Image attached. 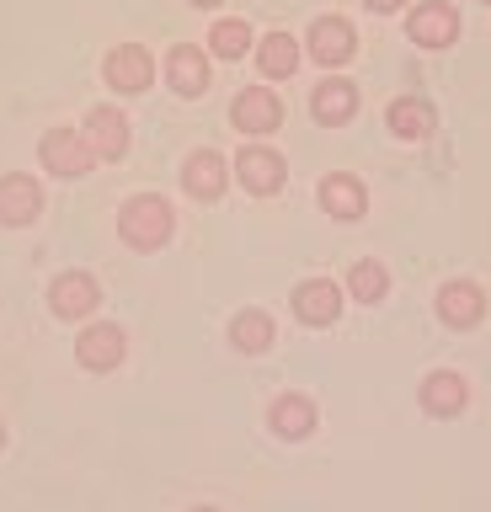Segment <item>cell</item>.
<instances>
[{
	"label": "cell",
	"instance_id": "obj_1",
	"mask_svg": "<svg viewBox=\"0 0 491 512\" xmlns=\"http://www.w3.org/2000/svg\"><path fill=\"white\" fill-rule=\"evenodd\" d=\"M171 203L166 198H155V192H145V198H129L123 203V214H118V230L123 240H129L134 251H155V246H166L171 240Z\"/></svg>",
	"mask_w": 491,
	"mask_h": 512
},
{
	"label": "cell",
	"instance_id": "obj_2",
	"mask_svg": "<svg viewBox=\"0 0 491 512\" xmlns=\"http://www.w3.org/2000/svg\"><path fill=\"white\" fill-rule=\"evenodd\" d=\"M38 155H43V166H49L54 176H86L91 171V144L86 134H75V128H54V134H43L38 144Z\"/></svg>",
	"mask_w": 491,
	"mask_h": 512
},
{
	"label": "cell",
	"instance_id": "obj_3",
	"mask_svg": "<svg viewBox=\"0 0 491 512\" xmlns=\"http://www.w3.org/2000/svg\"><path fill=\"white\" fill-rule=\"evenodd\" d=\"M230 118L241 134H273V128L283 123V102L267 86H246L241 96H235V107H230Z\"/></svg>",
	"mask_w": 491,
	"mask_h": 512
},
{
	"label": "cell",
	"instance_id": "obj_4",
	"mask_svg": "<svg viewBox=\"0 0 491 512\" xmlns=\"http://www.w3.org/2000/svg\"><path fill=\"white\" fill-rule=\"evenodd\" d=\"M107 86L113 91H123V96H134V91H145L150 86V75H155V64H150V54L139 43H118L113 54H107Z\"/></svg>",
	"mask_w": 491,
	"mask_h": 512
},
{
	"label": "cell",
	"instance_id": "obj_5",
	"mask_svg": "<svg viewBox=\"0 0 491 512\" xmlns=\"http://www.w3.org/2000/svg\"><path fill=\"white\" fill-rule=\"evenodd\" d=\"M235 176H241L246 192H257V198H267V192L283 187V155L262 150V144H246L241 155H235Z\"/></svg>",
	"mask_w": 491,
	"mask_h": 512
},
{
	"label": "cell",
	"instance_id": "obj_6",
	"mask_svg": "<svg viewBox=\"0 0 491 512\" xmlns=\"http://www.w3.org/2000/svg\"><path fill=\"white\" fill-rule=\"evenodd\" d=\"M86 144H91V155L118 160L129 150V118H123L118 107H91L86 112Z\"/></svg>",
	"mask_w": 491,
	"mask_h": 512
},
{
	"label": "cell",
	"instance_id": "obj_7",
	"mask_svg": "<svg viewBox=\"0 0 491 512\" xmlns=\"http://www.w3.org/2000/svg\"><path fill=\"white\" fill-rule=\"evenodd\" d=\"M294 315L305 320V326H331V320L342 315V288L326 283V278H310L294 288Z\"/></svg>",
	"mask_w": 491,
	"mask_h": 512
},
{
	"label": "cell",
	"instance_id": "obj_8",
	"mask_svg": "<svg viewBox=\"0 0 491 512\" xmlns=\"http://www.w3.org/2000/svg\"><path fill=\"white\" fill-rule=\"evenodd\" d=\"M97 278H86V272H65V278H54L49 288V304H54V315L59 320H81L97 310Z\"/></svg>",
	"mask_w": 491,
	"mask_h": 512
},
{
	"label": "cell",
	"instance_id": "obj_9",
	"mask_svg": "<svg viewBox=\"0 0 491 512\" xmlns=\"http://www.w3.org/2000/svg\"><path fill=\"white\" fill-rule=\"evenodd\" d=\"M411 43H422V48H449L454 43V32H459V16L454 6H443V0H427V6L411 11Z\"/></svg>",
	"mask_w": 491,
	"mask_h": 512
},
{
	"label": "cell",
	"instance_id": "obj_10",
	"mask_svg": "<svg viewBox=\"0 0 491 512\" xmlns=\"http://www.w3.org/2000/svg\"><path fill=\"white\" fill-rule=\"evenodd\" d=\"M43 192L33 176H0V224H33Z\"/></svg>",
	"mask_w": 491,
	"mask_h": 512
},
{
	"label": "cell",
	"instance_id": "obj_11",
	"mask_svg": "<svg viewBox=\"0 0 491 512\" xmlns=\"http://www.w3.org/2000/svg\"><path fill=\"white\" fill-rule=\"evenodd\" d=\"M75 358H81L91 374H107V368L123 363V331L118 326H91L81 331V342H75Z\"/></svg>",
	"mask_w": 491,
	"mask_h": 512
},
{
	"label": "cell",
	"instance_id": "obj_12",
	"mask_svg": "<svg viewBox=\"0 0 491 512\" xmlns=\"http://www.w3.org/2000/svg\"><path fill=\"white\" fill-rule=\"evenodd\" d=\"M353 48H358V38H353V27H347L342 16H321V22L310 27V54L321 64H347Z\"/></svg>",
	"mask_w": 491,
	"mask_h": 512
},
{
	"label": "cell",
	"instance_id": "obj_13",
	"mask_svg": "<svg viewBox=\"0 0 491 512\" xmlns=\"http://www.w3.org/2000/svg\"><path fill=\"white\" fill-rule=\"evenodd\" d=\"M182 182L193 198H219L230 182V166H225V155H214V150H198V155H187V166H182Z\"/></svg>",
	"mask_w": 491,
	"mask_h": 512
},
{
	"label": "cell",
	"instance_id": "obj_14",
	"mask_svg": "<svg viewBox=\"0 0 491 512\" xmlns=\"http://www.w3.org/2000/svg\"><path fill=\"white\" fill-rule=\"evenodd\" d=\"M438 315L449 320V326H475V320L486 315V299H481V288H475V283H465V278L443 283V288H438Z\"/></svg>",
	"mask_w": 491,
	"mask_h": 512
},
{
	"label": "cell",
	"instance_id": "obj_15",
	"mask_svg": "<svg viewBox=\"0 0 491 512\" xmlns=\"http://www.w3.org/2000/svg\"><path fill=\"white\" fill-rule=\"evenodd\" d=\"M166 75H171V86H177L182 96H203V86H209V59H203L193 43H182V48H171Z\"/></svg>",
	"mask_w": 491,
	"mask_h": 512
},
{
	"label": "cell",
	"instance_id": "obj_16",
	"mask_svg": "<svg viewBox=\"0 0 491 512\" xmlns=\"http://www.w3.org/2000/svg\"><path fill=\"white\" fill-rule=\"evenodd\" d=\"M321 203H326V214L331 219H363V203H369V198H363V182H358V176H326V182H321Z\"/></svg>",
	"mask_w": 491,
	"mask_h": 512
},
{
	"label": "cell",
	"instance_id": "obj_17",
	"mask_svg": "<svg viewBox=\"0 0 491 512\" xmlns=\"http://www.w3.org/2000/svg\"><path fill=\"white\" fill-rule=\"evenodd\" d=\"M315 118L321 123H347L358 112V86H347V80H326V86H315Z\"/></svg>",
	"mask_w": 491,
	"mask_h": 512
},
{
	"label": "cell",
	"instance_id": "obj_18",
	"mask_svg": "<svg viewBox=\"0 0 491 512\" xmlns=\"http://www.w3.org/2000/svg\"><path fill=\"white\" fill-rule=\"evenodd\" d=\"M465 379L459 374H427L422 384V406L433 411V416H454V411H465Z\"/></svg>",
	"mask_w": 491,
	"mask_h": 512
},
{
	"label": "cell",
	"instance_id": "obj_19",
	"mask_svg": "<svg viewBox=\"0 0 491 512\" xmlns=\"http://www.w3.org/2000/svg\"><path fill=\"white\" fill-rule=\"evenodd\" d=\"M257 64H262V75H267V80L294 75V70H299V43L289 38V32H267L262 48H257Z\"/></svg>",
	"mask_w": 491,
	"mask_h": 512
},
{
	"label": "cell",
	"instance_id": "obj_20",
	"mask_svg": "<svg viewBox=\"0 0 491 512\" xmlns=\"http://www.w3.org/2000/svg\"><path fill=\"white\" fill-rule=\"evenodd\" d=\"M273 432L278 438H310L315 432V406L305 395H283L273 406Z\"/></svg>",
	"mask_w": 491,
	"mask_h": 512
},
{
	"label": "cell",
	"instance_id": "obj_21",
	"mask_svg": "<svg viewBox=\"0 0 491 512\" xmlns=\"http://www.w3.org/2000/svg\"><path fill=\"white\" fill-rule=\"evenodd\" d=\"M390 134L395 139H427L433 134V107L417 102V96H401V102L390 107Z\"/></svg>",
	"mask_w": 491,
	"mask_h": 512
},
{
	"label": "cell",
	"instance_id": "obj_22",
	"mask_svg": "<svg viewBox=\"0 0 491 512\" xmlns=\"http://www.w3.org/2000/svg\"><path fill=\"white\" fill-rule=\"evenodd\" d=\"M230 342L241 347V352H267V347H273V320H267L262 310H246V315H235V326H230Z\"/></svg>",
	"mask_w": 491,
	"mask_h": 512
},
{
	"label": "cell",
	"instance_id": "obj_23",
	"mask_svg": "<svg viewBox=\"0 0 491 512\" xmlns=\"http://www.w3.org/2000/svg\"><path fill=\"white\" fill-rule=\"evenodd\" d=\"M347 288H353V299L379 304V299H385V288H390V278H385V267H379V262H358L353 272H347Z\"/></svg>",
	"mask_w": 491,
	"mask_h": 512
},
{
	"label": "cell",
	"instance_id": "obj_24",
	"mask_svg": "<svg viewBox=\"0 0 491 512\" xmlns=\"http://www.w3.org/2000/svg\"><path fill=\"white\" fill-rule=\"evenodd\" d=\"M209 43H214L219 59H241L246 48H251V27H246V22H219V27L209 32Z\"/></svg>",
	"mask_w": 491,
	"mask_h": 512
},
{
	"label": "cell",
	"instance_id": "obj_25",
	"mask_svg": "<svg viewBox=\"0 0 491 512\" xmlns=\"http://www.w3.org/2000/svg\"><path fill=\"white\" fill-rule=\"evenodd\" d=\"M363 6H369V11H395L401 0H363Z\"/></svg>",
	"mask_w": 491,
	"mask_h": 512
},
{
	"label": "cell",
	"instance_id": "obj_26",
	"mask_svg": "<svg viewBox=\"0 0 491 512\" xmlns=\"http://www.w3.org/2000/svg\"><path fill=\"white\" fill-rule=\"evenodd\" d=\"M193 6H219V0H193Z\"/></svg>",
	"mask_w": 491,
	"mask_h": 512
},
{
	"label": "cell",
	"instance_id": "obj_27",
	"mask_svg": "<svg viewBox=\"0 0 491 512\" xmlns=\"http://www.w3.org/2000/svg\"><path fill=\"white\" fill-rule=\"evenodd\" d=\"M193 512H214V507H193Z\"/></svg>",
	"mask_w": 491,
	"mask_h": 512
},
{
	"label": "cell",
	"instance_id": "obj_28",
	"mask_svg": "<svg viewBox=\"0 0 491 512\" xmlns=\"http://www.w3.org/2000/svg\"><path fill=\"white\" fill-rule=\"evenodd\" d=\"M0 443H6V432H0Z\"/></svg>",
	"mask_w": 491,
	"mask_h": 512
}]
</instances>
